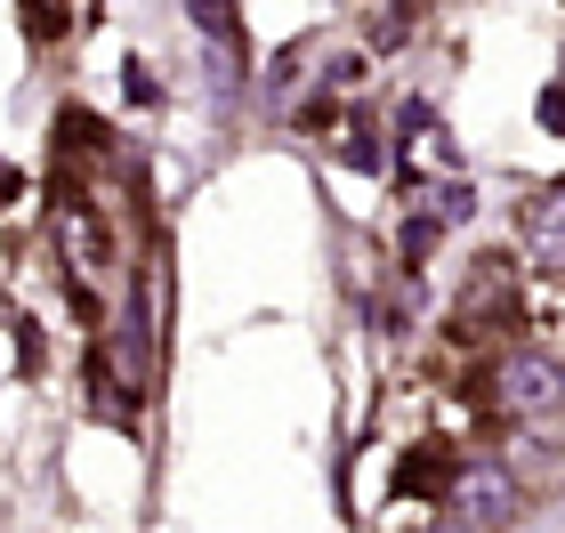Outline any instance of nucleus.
<instances>
[{
  "label": "nucleus",
  "mask_w": 565,
  "mask_h": 533,
  "mask_svg": "<svg viewBox=\"0 0 565 533\" xmlns=\"http://www.w3.org/2000/svg\"><path fill=\"white\" fill-rule=\"evenodd\" d=\"M518 510H525V493L501 461H469L445 493V525H518Z\"/></svg>",
  "instance_id": "obj_2"
},
{
  "label": "nucleus",
  "mask_w": 565,
  "mask_h": 533,
  "mask_svg": "<svg viewBox=\"0 0 565 533\" xmlns=\"http://www.w3.org/2000/svg\"><path fill=\"white\" fill-rule=\"evenodd\" d=\"M525 250L542 267H565V178L557 186H542V202L525 211Z\"/></svg>",
  "instance_id": "obj_3"
},
{
  "label": "nucleus",
  "mask_w": 565,
  "mask_h": 533,
  "mask_svg": "<svg viewBox=\"0 0 565 533\" xmlns=\"http://www.w3.org/2000/svg\"><path fill=\"white\" fill-rule=\"evenodd\" d=\"M194 24L218 33V41H235V0H194Z\"/></svg>",
  "instance_id": "obj_5"
},
{
  "label": "nucleus",
  "mask_w": 565,
  "mask_h": 533,
  "mask_svg": "<svg viewBox=\"0 0 565 533\" xmlns=\"http://www.w3.org/2000/svg\"><path fill=\"white\" fill-rule=\"evenodd\" d=\"M420 202H428V218H436V226H460V218H469V211H477V194H469V186H460V178H436V186H428Z\"/></svg>",
  "instance_id": "obj_4"
},
{
  "label": "nucleus",
  "mask_w": 565,
  "mask_h": 533,
  "mask_svg": "<svg viewBox=\"0 0 565 533\" xmlns=\"http://www.w3.org/2000/svg\"><path fill=\"white\" fill-rule=\"evenodd\" d=\"M493 404L509 420H550V413H565V364L557 355H542V348H518L509 364L493 372Z\"/></svg>",
  "instance_id": "obj_1"
},
{
  "label": "nucleus",
  "mask_w": 565,
  "mask_h": 533,
  "mask_svg": "<svg viewBox=\"0 0 565 533\" xmlns=\"http://www.w3.org/2000/svg\"><path fill=\"white\" fill-rule=\"evenodd\" d=\"M33 9H41V17H57V9H65V0H33Z\"/></svg>",
  "instance_id": "obj_6"
}]
</instances>
